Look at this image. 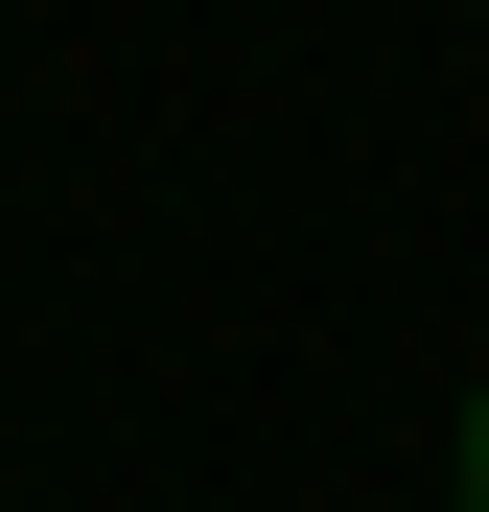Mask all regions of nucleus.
<instances>
[{"instance_id":"obj_1","label":"nucleus","mask_w":489,"mask_h":512,"mask_svg":"<svg viewBox=\"0 0 489 512\" xmlns=\"http://www.w3.org/2000/svg\"><path fill=\"white\" fill-rule=\"evenodd\" d=\"M443 512H489V373H466V419H443Z\"/></svg>"}]
</instances>
